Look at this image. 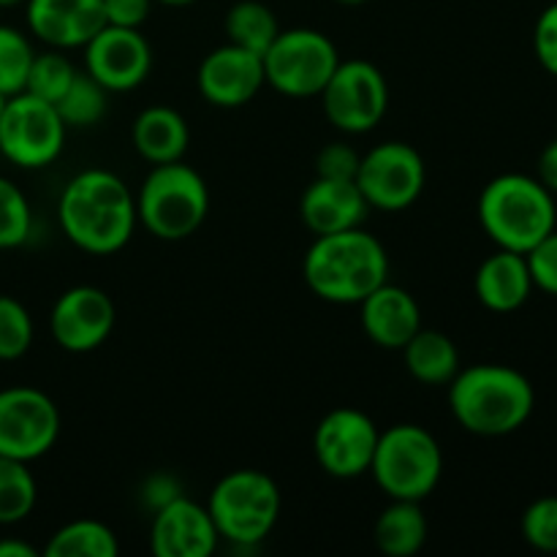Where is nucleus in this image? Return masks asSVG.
I'll use <instances>...</instances> for the list:
<instances>
[{
	"label": "nucleus",
	"instance_id": "473e14b6",
	"mask_svg": "<svg viewBox=\"0 0 557 557\" xmlns=\"http://www.w3.org/2000/svg\"><path fill=\"white\" fill-rule=\"evenodd\" d=\"M522 539L539 553H557V495L536 498L522 515Z\"/></svg>",
	"mask_w": 557,
	"mask_h": 557
},
{
	"label": "nucleus",
	"instance_id": "9b49d317",
	"mask_svg": "<svg viewBox=\"0 0 557 557\" xmlns=\"http://www.w3.org/2000/svg\"><path fill=\"white\" fill-rule=\"evenodd\" d=\"M428 166L422 152L408 141H381L359 158L357 188L370 210L400 212L422 196Z\"/></svg>",
	"mask_w": 557,
	"mask_h": 557
},
{
	"label": "nucleus",
	"instance_id": "b1692460",
	"mask_svg": "<svg viewBox=\"0 0 557 557\" xmlns=\"http://www.w3.org/2000/svg\"><path fill=\"white\" fill-rule=\"evenodd\" d=\"M400 351L408 373L424 386H446L460 373V351L438 330H419Z\"/></svg>",
	"mask_w": 557,
	"mask_h": 557
},
{
	"label": "nucleus",
	"instance_id": "a19ab883",
	"mask_svg": "<svg viewBox=\"0 0 557 557\" xmlns=\"http://www.w3.org/2000/svg\"><path fill=\"white\" fill-rule=\"evenodd\" d=\"M156 3H161V5H169V9H185V5L196 3V0H156Z\"/></svg>",
	"mask_w": 557,
	"mask_h": 557
},
{
	"label": "nucleus",
	"instance_id": "20e7f679",
	"mask_svg": "<svg viewBox=\"0 0 557 557\" xmlns=\"http://www.w3.org/2000/svg\"><path fill=\"white\" fill-rule=\"evenodd\" d=\"M479 223L498 248L528 253L557 228L555 194L531 174H498L479 196Z\"/></svg>",
	"mask_w": 557,
	"mask_h": 557
},
{
	"label": "nucleus",
	"instance_id": "f3484780",
	"mask_svg": "<svg viewBox=\"0 0 557 557\" xmlns=\"http://www.w3.org/2000/svg\"><path fill=\"white\" fill-rule=\"evenodd\" d=\"M218 542L221 536L207 506L185 495L169 500L152 515L150 549L156 557H210Z\"/></svg>",
	"mask_w": 557,
	"mask_h": 557
},
{
	"label": "nucleus",
	"instance_id": "9d476101",
	"mask_svg": "<svg viewBox=\"0 0 557 557\" xmlns=\"http://www.w3.org/2000/svg\"><path fill=\"white\" fill-rule=\"evenodd\" d=\"M65 134L58 107L22 90L0 114V156L20 169H44L60 158Z\"/></svg>",
	"mask_w": 557,
	"mask_h": 557
},
{
	"label": "nucleus",
	"instance_id": "2eb2a0df",
	"mask_svg": "<svg viewBox=\"0 0 557 557\" xmlns=\"http://www.w3.org/2000/svg\"><path fill=\"white\" fill-rule=\"evenodd\" d=\"M117 321L112 297L98 286H74L58 297L49 313L52 341L69 354H87L109 341Z\"/></svg>",
	"mask_w": 557,
	"mask_h": 557
},
{
	"label": "nucleus",
	"instance_id": "37998d69",
	"mask_svg": "<svg viewBox=\"0 0 557 557\" xmlns=\"http://www.w3.org/2000/svg\"><path fill=\"white\" fill-rule=\"evenodd\" d=\"M335 3H341V5H364L368 0H335Z\"/></svg>",
	"mask_w": 557,
	"mask_h": 557
},
{
	"label": "nucleus",
	"instance_id": "7ed1b4c3",
	"mask_svg": "<svg viewBox=\"0 0 557 557\" xmlns=\"http://www.w3.org/2000/svg\"><path fill=\"white\" fill-rule=\"evenodd\" d=\"M310 292L332 305H359L389 281V253L379 237L359 228L315 237L302 261Z\"/></svg>",
	"mask_w": 557,
	"mask_h": 557
},
{
	"label": "nucleus",
	"instance_id": "5701e85b",
	"mask_svg": "<svg viewBox=\"0 0 557 557\" xmlns=\"http://www.w3.org/2000/svg\"><path fill=\"white\" fill-rule=\"evenodd\" d=\"M430 536V522L422 500H392L379 515L373 539L386 557H413Z\"/></svg>",
	"mask_w": 557,
	"mask_h": 557
},
{
	"label": "nucleus",
	"instance_id": "c85d7f7f",
	"mask_svg": "<svg viewBox=\"0 0 557 557\" xmlns=\"http://www.w3.org/2000/svg\"><path fill=\"white\" fill-rule=\"evenodd\" d=\"M76 69L69 58L63 54V49H47V52L33 58L30 71H27L25 92L41 98V101L58 103L65 96V90L74 82Z\"/></svg>",
	"mask_w": 557,
	"mask_h": 557
},
{
	"label": "nucleus",
	"instance_id": "412c9836",
	"mask_svg": "<svg viewBox=\"0 0 557 557\" xmlns=\"http://www.w3.org/2000/svg\"><path fill=\"white\" fill-rule=\"evenodd\" d=\"M479 302L493 313H515L531 299L533 277L528 270L525 253L498 248V253L487 256L473 275Z\"/></svg>",
	"mask_w": 557,
	"mask_h": 557
},
{
	"label": "nucleus",
	"instance_id": "4c0bfd02",
	"mask_svg": "<svg viewBox=\"0 0 557 557\" xmlns=\"http://www.w3.org/2000/svg\"><path fill=\"white\" fill-rule=\"evenodd\" d=\"M180 495H183V487H180V482L172 476V473H156V476H150L145 482V493H141V498H145V504L156 511L161 509V506H166L169 500L180 498Z\"/></svg>",
	"mask_w": 557,
	"mask_h": 557
},
{
	"label": "nucleus",
	"instance_id": "f704fd0d",
	"mask_svg": "<svg viewBox=\"0 0 557 557\" xmlns=\"http://www.w3.org/2000/svg\"><path fill=\"white\" fill-rule=\"evenodd\" d=\"M359 158L362 156L351 145H346V141H330L315 156V177L354 180L357 183Z\"/></svg>",
	"mask_w": 557,
	"mask_h": 557
},
{
	"label": "nucleus",
	"instance_id": "393cba45",
	"mask_svg": "<svg viewBox=\"0 0 557 557\" xmlns=\"http://www.w3.org/2000/svg\"><path fill=\"white\" fill-rule=\"evenodd\" d=\"M223 30H226L228 44H234V47L264 54L283 27L277 22L275 11L267 3H261V0H237L226 11Z\"/></svg>",
	"mask_w": 557,
	"mask_h": 557
},
{
	"label": "nucleus",
	"instance_id": "c756f323",
	"mask_svg": "<svg viewBox=\"0 0 557 557\" xmlns=\"http://www.w3.org/2000/svg\"><path fill=\"white\" fill-rule=\"evenodd\" d=\"M36 49L30 38L11 25H0V92L16 96L25 90L27 71H30Z\"/></svg>",
	"mask_w": 557,
	"mask_h": 557
},
{
	"label": "nucleus",
	"instance_id": "a211bd4d",
	"mask_svg": "<svg viewBox=\"0 0 557 557\" xmlns=\"http://www.w3.org/2000/svg\"><path fill=\"white\" fill-rule=\"evenodd\" d=\"M25 20L33 36L52 49H79L107 25L103 0H27Z\"/></svg>",
	"mask_w": 557,
	"mask_h": 557
},
{
	"label": "nucleus",
	"instance_id": "e433bc0d",
	"mask_svg": "<svg viewBox=\"0 0 557 557\" xmlns=\"http://www.w3.org/2000/svg\"><path fill=\"white\" fill-rule=\"evenodd\" d=\"M156 0H103V20L114 27H141Z\"/></svg>",
	"mask_w": 557,
	"mask_h": 557
},
{
	"label": "nucleus",
	"instance_id": "6e6552de",
	"mask_svg": "<svg viewBox=\"0 0 557 557\" xmlns=\"http://www.w3.org/2000/svg\"><path fill=\"white\" fill-rule=\"evenodd\" d=\"M341 60L335 41L313 27L281 30L261 54L267 85L288 98L319 96Z\"/></svg>",
	"mask_w": 557,
	"mask_h": 557
},
{
	"label": "nucleus",
	"instance_id": "aec40b11",
	"mask_svg": "<svg viewBox=\"0 0 557 557\" xmlns=\"http://www.w3.org/2000/svg\"><path fill=\"white\" fill-rule=\"evenodd\" d=\"M370 207L354 180L315 177L299 199V215L313 237L359 228Z\"/></svg>",
	"mask_w": 557,
	"mask_h": 557
},
{
	"label": "nucleus",
	"instance_id": "4be33fe9",
	"mask_svg": "<svg viewBox=\"0 0 557 557\" xmlns=\"http://www.w3.org/2000/svg\"><path fill=\"white\" fill-rule=\"evenodd\" d=\"M131 141H134V150L152 166L183 161L190 145V128L177 109L156 103L136 114Z\"/></svg>",
	"mask_w": 557,
	"mask_h": 557
},
{
	"label": "nucleus",
	"instance_id": "f03ea898",
	"mask_svg": "<svg viewBox=\"0 0 557 557\" xmlns=\"http://www.w3.org/2000/svg\"><path fill=\"white\" fill-rule=\"evenodd\" d=\"M449 411L466 433L504 438L528 424L536 408V389L517 368L498 362L471 364L449 381Z\"/></svg>",
	"mask_w": 557,
	"mask_h": 557
},
{
	"label": "nucleus",
	"instance_id": "cd10ccee",
	"mask_svg": "<svg viewBox=\"0 0 557 557\" xmlns=\"http://www.w3.org/2000/svg\"><path fill=\"white\" fill-rule=\"evenodd\" d=\"M54 107H58L65 128H92L107 117L109 90L98 85L87 71H76L71 87Z\"/></svg>",
	"mask_w": 557,
	"mask_h": 557
},
{
	"label": "nucleus",
	"instance_id": "c03bdc74",
	"mask_svg": "<svg viewBox=\"0 0 557 557\" xmlns=\"http://www.w3.org/2000/svg\"><path fill=\"white\" fill-rule=\"evenodd\" d=\"M5 101H9V96H3V92H0V114H3V109H5Z\"/></svg>",
	"mask_w": 557,
	"mask_h": 557
},
{
	"label": "nucleus",
	"instance_id": "4468645a",
	"mask_svg": "<svg viewBox=\"0 0 557 557\" xmlns=\"http://www.w3.org/2000/svg\"><path fill=\"white\" fill-rule=\"evenodd\" d=\"M85 71L109 92H131L152 71V47L141 27L103 25L85 44Z\"/></svg>",
	"mask_w": 557,
	"mask_h": 557
},
{
	"label": "nucleus",
	"instance_id": "72a5a7b5",
	"mask_svg": "<svg viewBox=\"0 0 557 557\" xmlns=\"http://www.w3.org/2000/svg\"><path fill=\"white\" fill-rule=\"evenodd\" d=\"M525 261L533 277V288L557 297V228L528 250Z\"/></svg>",
	"mask_w": 557,
	"mask_h": 557
},
{
	"label": "nucleus",
	"instance_id": "1a4fd4ad",
	"mask_svg": "<svg viewBox=\"0 0 557 557\" xmlns=\"http://www.w3.org/2000/svg\"><path fill=\"white\" fill-rule=\"evenodd\" d=\"M326 120L343 134H368L379 128L389 109V82L384 71L364 58L341 60L319 92Z\"/></svg>",
	"mask_w": 557,
	"mask_h": 557
},
{
	"label": "nucleus",
	"instance_id": "bb28decb",
	"mask_svg": "<svg viewBox=\"0 0 557 557\" xmlns=\"http://www.w3.org/2000/svg\"><path fill=\"white\" fill-rule=\"evenodd\" d=\"M38 504V484L30 462L0 455V525L27 520Z\"/></svg>",
	"mask_w": 557,
	"mask_h": 557
},
{
	"label": "nucleus",
	"instance_id": "423d86ee",
	"mask_svg": "<svg viewBox=\"0 0 557 557\" xmlns=\"http://www.w3.org/2000/svg\"><path fill=\"white\" fill-rule=\"evenodd\" d=\"M368 473L389 500H424L438 487L444 451L422 424H392L379 435Z\"/></svg>",
	"mask_w": 557,
	"mask_h": 557
},
{
	"label": "nucleus",
	"instance_id": "6ab92c4d",
	"mask_svg": "<svg viewBox=\"0 0 557 557\" xmlns=\"http://www.w3.org/2000/svg\"><path fill=\"white\" fill-rule=\"evenodd\" d=\"M359 321L375 346L400 351L422 330V310L411 292L386 281L359 302Z\"/></svg>",
	"mask_w": 557,
	"mask_h": 557
},
{
	"label": "nucleus",
	"instance_id": "f8f14e48",
	"mask_svg": "<svg viewBox=\"0 0 557 557\" xmlns=\"http://www.w3.org/2000/svg\"><path fill=\"white\" fill-rule=\"evenodd\" d=\"M60 408L47 392L36 386H5L0 389V455L33 462L49 455L58 444Z\"/></svg>",
	"mask_w": 557,
	"mask_h": 557
},
{
	"label": "nucleus",
	"instance_id": "7c9ffc66",
	"mask_svg": "<svg viewBox=\"0 0 557 557\" xmlns=\"http://www.w3.org/2000/svg\"><path fill=\"white\" fill-rule=\"evenodd\" d=\"M36 337L33 315L16 297L0 294V362H16L25 357Z\"/></svg>",
	"mask_w": 557,
	"mask_h": 557
},
{
	"label": "nucleus",
	"instance_id": "dca6fc26",
	"mask_svg": "<svg viewBox=\"0 0 557 557\" xmlns=\"http://www.w3.org/2000/svg\"><path fill=\"white\" fill-rule=\"evenodd\" d=\"M196 87L210 107L239 109L267 87L261 54L234 44L212 49L196 71Z\"/></svg>",
	"mask_w": 557,
	"mask_h": 557
},
{
	"label": "nucleus",
	"instance_id": "ddd939ff",
	"mask_svg": "<svg viewBox=\"0 0 557 557\" xmlns=\"http://www.w3.org/2000/svg\"><path fill=\"white\" fill-rule=\"evenodd\" d=\"M381 430L364 411L351 406L324 413L315 424L313 455L321 471L335 479H359L370 471Z\"/></svg>",
	"mask_w": 557,
	"mask_h": 557
},
{
	"label": "nucleus",
	"instance_id": "f257e3e1",
	"mask_svg": "<svg viewBox=\"0 0 557 557\" xmlns=\"http://www.w3.org/2000/svg\"><path fill=\"white\" fill-rule=\"evenodd\" d=\"M65 237L92 256H112L134 237L136 194L109 169H85L65 183L58 201Z\"/></svg>",
	"mask_w": 557,
	"mask_h": 557
},
{
	"label": "nucleus",
	"instance_id": "c9c22d12",
	"mask_svg": "<svg viewBox=\"0 0 557 557\" xmlns=\"http://www.w3.org/2000/svg\"><path fill=\"white\" fill-rule=\"evenodd\" d=\"M533 52L547 74L557 76V0H549L533 27Z\"/></svg>",
	"mask_w": 557,
	"mask_h": 557
},
{
	"label": "nucleus",
	"instance_id": "2f4dec72",
	"mask_svg": "<svg viewBox=\"0 0 557 557\" xmlns=\"http://www.w3.org/2000/svg\"><path fill=\"white\" fill-rule=\"evenodd\" d=\"M33 232V212L27 196L0 174V250L20 248Z\"/></svg>",
	"mask_w": 557,
	"mask_h": 557
},
{
	"label": "nucleus",
	"instance_id": "ea45409f",
	"mask_svg": "<svg viewBox=\"0 0 557 557\" xmlns=\"http://www.w3.org/2000/svg\"><path fill=\"white\" fill-rule=\"evenodd\" d=\"M0 557H38V549L22 539L5 536L0 539Z\"/></svg>",
	"mask_w": 557,
	"mask_h": 557
},
{
	"label": "nucleus",
	"instance_id": "0eeeda50",
	"mask_svg": "<svg viewBox=\"0 0 557 557\" xmlns=\"http://www.w3.org/2000/svg\"><path fill=\"white\" fill-rule=\"evenodd\" d=\"M283 495L275 479L256 468H239L218 479L207 498V511L218 536L234 547H256L275 531Z\"/></svg>",
	"mask_w": 557,
	"mask_h": 557
},
{
	"label": "nucleus",
	"instance_id": "39448f33",
	"mask_svg": "<svg viewBox=\"0 0 557 557\" xmlns=\"http://www.w3.org/2000/svg\"><path fill=\"white\" fill-rule=\"evenodd\" d=\"M210 212V188L185 161L158 163L136 190L139 223L163 243H180L201 228Z\"/></svg>",
	"mask_w": 557,
	"mask_h": 557
},
{
	"label": "nucleus",
	"instance_id": "79ce46f5",
	"mask_svg": "<svg viewBox=\"0 0 557 557\" xmlns=\"http://www.w3.org/2000/svg\"><path fill=\"white\" fill-rule=\"evenodd\" d=\"M27 0H0V9H16V5H25Z\"/></svg>",
	"mask_w": 557,
	"mask_h": 557
},
{
	"label": "nucleus",
	"instance_id": "58836bf2",
	"mask_svg": "<svg viewBox=\"0 0 557 557\" xmlns=\"http://www.w3.org/2000/svg\"><path fill=\"white\" fill-rule=\"evenodd\" d=\"M536 177L544 188L553 190L557 196V139L549 141V145L542 150V156H539Z\"/></svg>",
	"mask_w": 557,
	"mask_h": 557
},
{
	"label": "nucleus",
	"instance_id": "a878e982",
	"mask_svg": "<svg viewBox=\"0 0 557 557\" xmlns=\"http://www.w3.org/2000/svg\"><path fill=\"white\" fill-rule=\"evenodd\" d=\"M47 557H117L120 542L109 525L98 520H74L49 536Z\"/></svg>",
	"mask_w": 557,
	"mask_h": 557
}]
</instances>
